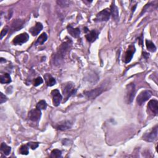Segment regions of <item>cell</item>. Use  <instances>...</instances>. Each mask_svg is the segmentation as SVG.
<instances>
[{
	"mask_svg": "<svg viewBox=\"0 0 158 158\" xmlns=\"http://www.w3.org/2000/svg\"><path fill=\"white\" fill-rule=\"evenodd\" d=\"M71 40H68L64 43H63L61 45L59 46V50L54 57V63L56 65L61 64L65 57L66 54L68 53L69 50L71 46Z\"/></svg>",
	"mask_w": 158,
	"mask_h": 158,
	"instance_id": "obj_1",
	"label": "cell"
},
{
	"mask_svg": "<svg viewBox=\"0 0 158 158\" xmlns=\"http://www.w3.org/2000/svg\"><path fill=\"white\" fill-rule=\"evenodd\" d=\"M135 96V85L134 84L131 83L127 85L125 91V101L127 104L132 103L134 97Z\"/></svg>",
	"mask_w": 158,
	"mask_h": 158,
	"instance_id": "obj_2",
	"label": "cell"
},
{
	"mask_svg": "<svg viewBox=\"0 0 158 158\" xmlns=\"http://www.w3.org/2000/svg\"><path fill=\"white\" fill-rule=\"evenodd\" d=\"M75 91L76 89L73 83L68 82L65 84L64 85V87L63 88V93L65 99V101H67L72 94H74Z\"/></svg>",
	"mask_w": 158,
	"mask_h": 158,
	"instance_id": "obj_3",
	"label": "cell"
},
{
	"mask_svg": "<svg viewBox=\"0 0 158 158\" xmlns=\"http://www.w3.org/2000/svg\"><path fill=\"white\" fill-rule=\"evenodd\" d=\"M111 16L110 10L109 9H105L98 12L96 17L94 18V21L95 22H103V21H108L109 19Z\"/></svg>",
	"mask_w": 158,
	"mask_h": 158,
	"instance_id": "obj_4",
	"label": "cell"
},
{
	"mask_svg": "<svg viewBox=\"0 0 158 158\" xmlns=\"http://www.w3.org/2000/svg\"><path fill=\"white\" fill-rule=\"evenodd\" d=\"M152 93L149 90H144L142 91L136 98V102L139 105H142L144 103L148 101L151 97Z\"/></svg>",
	"mask_w": 158,
	"mask_h": 158,
	"instance_id": "obj_5",
	"label": "cell"
},
{
	"mask_svg": "<svg viewBox=\"0 0 158 158\" xmlns=\"http://www.w3.org/2000/svg\"><path fill=\"white\" fill-rule=\"evenodd\" d=\"M29 39V35L27 33H23L16 36L12 41L15 45H22L26 43Z\"/></svg>",
	"mask_w": 158,
	"mask_h": 158,
	"instance_id": "obj_6",
	"label": "cell"
},
{
	"mask_svg": "<svg viewBox=\"0 0 158 158\" xmlns=\"http://www.w3.org/2000/svg\"><path fill=\"white\" fill-rule=\"evenodd\" d=\"M42 116L41 110L38 108L31 110L29 113V118L33 122H38Z\"/></svg>",
	"mask_w": 158,
	"mask_h": 158,
	"instance_id": "obj_7",
	"label": "cell"
},
{
	"mask_svg": "<svg viewBox=\"0 0 158 158\" xmlns=\"http://www.w3.org/2000/svg\"><path fill=\"white\" fill-rule=\"evenodd\" d=\"M53 103L54 106H58L61 104L63 100V96L57 89H55L51 91Z\"/></svg>",
	"mask_w": 158,
	"mask_h": 158,
	"instance_id": "obj_8",
	"label": "cell"
},
{
	"mask_svg": "<svg viewBox=\"0 0 158 158\" xmlns=\"http://www.w3.org/2000/svg\"><path fill=\"white\" fill-rule=\"evenodd\" d=\"M103 88L99 87V88H96L92 90H90V91H85L84 93V94L88 99H90V100H92V99H94L98 96L100 95L103 92Z\"/></svg>",
	"mask_w": 158,
	"mask_h": 158,
	"instance_id": "obj_9",
	"label": "cell"
},
{
	"mask_svg": "<svg viewBox=\"0 0 158 158\" xmlns=\"http://www.w3.org/2000/svg\"><path fill=\"white\" fill-rule=\"evenodd\" d=\"M135 51H136V50H135V47L134 45H130L127 51L125 52V56H124V57L123 59V61H124L125 63H129L132 61Z\"/></svg>",
	"mask_w": 158,
	"mask_h": 158,
	"instance_id": "obj_10",
	"label": "cell"
},
{
	"mask_svg": "<svg viewBox=\"0 0 158 158\" xmlns=\"http://www.w3.org/2000/svg\"><path fill=\"white\" fill-rule=\"evenodd\" d=\"M157 138V125H156L155 127L148 134L145 135L144 136V139L147 142H154Z\"/></svg>",
	"mask_w": 158,
	"mask_h": 158,
	"instance_id": "obj_11",
	"label": "cell"
},
{
	"mask_svg": "<svg viewBox=\"0 0 158 158\" xmlns=\"http://www.w3.org/2000/svg\"><path fill=\"white\" fill-rule=\"evenodd\" d=\"M43 25L40 22H36V24L30 29L29 32L33 36H36L38 33L43 30Z\"/></svg>",
	"mask_w": 158,
	"mask_h": 158,
	"instance_id": "obj_12",
	"label": "cell"
},
{
	"mask_svg": "<svg viewBox=\"0 0 158 158\" xmlns=\"http://www.w3.org/2000/svg\"><path fill=\"white\" fill-rule=\"evenodd\" d=\"M24 22L21 19H16L11 24V30L14 31H17L21 29L24 26Z\"/></svg>",
	"mask_w": 158,
	"mask_h": 158,
	"instance_id": "obj_13",
	"label": "cell"
},
{
	"mask_svg": "<svg viewBox=\"0 0 158 158\" xmlns=\"http://www.w3.org/2000/svg\"><path fill=\"white\" fill-rule=\"evenodd\" d=\"M67 32H69V33L73 37L78 38V37H79V36H80V34H81L80 29L74 28L71 26H68L67 27Z\"/></svg>",
	"mask_w": 158,
	"mask_h": 158,
	"instance_id": "obj_14",
	"label": "cell"
},
{
	"mask_svg": "<svg viewBox=\"0 0 158 158\" xmlns=\"http://www.w3.org/2000/svg\"><path fill=\"white\" fill-rule=\"evenodd\" d=\"M148 108L156 115L158 114V101L157 100H152L149 101Z\"/></svg>",
	"mask_w": 158,
	"mask_h": 158,
	"instance_id": "obj_15",
	"label": "cell"
},
{
	"mask_svg": "<svg viewBox=\"0 0 158 158\" xmlns=\"http://www.w3.org/2000/svg\"><path fill=\"white\" fill-rule=\"evenodd\" d=\"M71 127H72V124L69 121H63L61 123L57 124V125L56 126V129L57 130H62V131H64V130L70 129Z\"/></svg>",
	"mask_w": 158,
	"mask_h": 158,
	"instance_id": "obj_16",
	"label": "cell"
},
{
	"mask_svg": "<svg viewBox=\"0 0 158 158\" xmlns=\"http://www.w3.org/2000/svg\"><path fill=\"white\" fill-rule=\"evenodd\" d=\"M44 78L45 80L46 81V84L47 85V86L48 87H52L54 85H56V79L52 77V75H51L49 74H46L44 75Z\"/></svg>",
	"mask_w": 158,
	"mask_h": 158,
	"instance_id": "obj_17",
	"label": "cell"
},
{
	"mask_svg": "<svg viewBox=\"0 0 158 158\" xmlns=\"http://www.w3.org/2000/svg\"><path fill=\"white\" fill-rule=\"evenodd\" d=\"M98 38V33L95 30H91L86 35V39L90 43L94 42Z\"/></svg>",
	"mask_w": 158,
	"mask_h": 158,
	"instance_id": "obj_18",
	"label": "cell"
},
{
	"mask_svg": "<svg viewBox=\"0 0 158 158\" xmlns=\"http://www.w3.org/2000/svg\"><path fill=\"white\" fill-rule=\"evenodd\" d=\"M110 12H111V15H112V18L115 20V21H117L118 19V10L114 3H112V5L111 6Z\"/></svg>",
	"mask_w": 158,
	"mask_h": 158,
	"instance_id": "obj_19",
	"label": "cell"
},
{
	"mask_svg": "<svg viewBox=\"0 0 158 158\" xmlns=\"http://www.w3.org/2000/svg\"><path fill=\"white\" fill-rule=\"evenodd\" d=\"M0 82L2 84H10L11 82V78L9 74L7 73L2 74L1 77H0Z\"/></svg>",
	"mask_w": 158,
	"mask_h": 158,
	"instance_id": "obj_20",
	"label": "cell"
},
{
	"mask_svg": "<svg viewBox=\"0 0 158 158\" xmlns=\"http://www.w3.org/2000/svg\"><path fill=\"white\" fill-rule=\"evenodd\" d=\"M47 38H48L47 35L45 33H43L38 38L37 40L35 43V45H41L44 44V43L47 40Z\"/></svg>",
	"mask_w": 158,
	"mask_h": 158,
	"instance_id": "obj_21",
	"label": "cell"
},
{
	"mask_svg": "<svg viewBox=\"0 0 158 158\" xmlns=\"http://www.w3.org/2000/svg\"><path fill=\"white\" fill-rule=\"evenodd\" d=\"M1 150L6 156H8L11 151V148L5 143H2L1 145Z\"/></svg>",
	"mask_w": 158,
	"mask_h": 158,
	"instance_id": "obj_22",
	"label": "cell"
},
{
	"mask_svg": "<svg viewBox=\"0 0 158 158\" xmlns=\"http://www.w3.org/2000/svg\"><path fill=\"white\" fill-rule=\"evenodd\" d=\"M146 45L148 50L150 52H155L156 51V47L155 45L149 40H146Z\"/></svg>",
	"mask_w": 158,
	"mask_h": 158,
	"instance_id": "obj_23",
	"label": "cell"
},
{
	"mask_svg": "<svg viewBox=\"0 0 158 158\" xmlns=\"http://www.w3.org/2000/svg\"><path fill=\"white\" fill-rule=\"evenodd\" d=\"M61 155H62V151L61 150L55 149L51 151L50 157L53 158H58V157H61Z\"/></svg>",
	"mask_w": 158,
	"mask_h": 158,
	"instance_id": "obj_24",
	"label": "cell"
},
{
	"mask_svg": "<svg viewBox=\"0 0 158 158\" xmlns=\"http://www.w3.org/2000/svg\"><path fill=\"white\" fill-rule=\"evenodd\" d=\"M46 108H47V104H46V101L44 100L40 101L36 105V108L40 109V110L46 109Z\"/></svg>",
	"mask_w": 158,
	"mask_h": 158,
	"instance_id": "obj_25",
	"label": "cell"
},
{
	"mask_svg": "<svg viewBox=\"0 0 158 158\" xmlns=\"http://www.w3.org/2000/svg\"><path fill=\"white\" fill-rule=\"evenodd\" d=\"M20 153L23 155H27L29 154V146L28 145H22L20 148Z\"/></svg>",
	"mask_w": 158,
	"mask_h": 158,
	"instance_id": "obj_26",
	"label": "cell"
},
{
	"mask_svg": "<svg viewBox=\"0 0 158 158\" xmlns=\"http://www.w3.org/2000/svg\"><path fill=\"white\" fill-rule=\"evenodd\" d=\"M43 80L42 79V78L41 77H38L34 80L33 85H34L35 87H38L40 85H41L42 84H43Z\"/></svg>",
	"mask_w": 158,
	"mask_h": 158,
	"instance_id": "obj_27",
	"label": "cell"
},
{
	"mask_svg": "<svg viewBox=\"0 0 158 158\" xmlns=\"http://www.w3.org/2000/svg\"><path fill=\"white\" fill-rule=\"evenodd\" d=\"M27 145L32 149H35L38 147L39 143H36V142H29V143H27Z\"/></svg>",
	"mask_w": 158,
	"mask_h": 158,
	"instance_id": "obj_28",
	"label": "cell"
},
{
	"mask_svg": "<svg viewBox=\"0 0 158 158\" xmlns=\"http://www.w3.org/2000/svg\"><path fill=\"white\" fill-rule=\"evenodd\" d=\"M8 98H6V96L3 93H1V94H0V103L2 104L6 102Z\"/></svg>",
	"mask_w": 158,
	"mask_h": 158,
	"instance_id": "obj_29",
	"label": "cell"
},
{
	"mask_svg": "<svg viewBox=\"0 0 158 158\" xmlns=\"http://www.w3.org/2000/svg\"><path fill=\"white\" fill-rule=\"evenodd\" d=\"M57 3L59 4V5H60L61 6H63V7H66V6H67L69 5V3L70 2H68V1H58L57 2Z\"/></svg>",
	"mask_w": 158,
	"mask_h": 158,
	"instance_id": "obj_30",
	"label": "cell"
},
{
	"mask_svg": "<svg viewBox=\"0 0 158 158\" xmlns=\"http://www.w3.org/2000/svg\"><path fill=\"white\" fill-rule=\"evenodd\" d=\"M8 32V29L7 27H5L1 32V39H3V38L7 34Z\"/></svg>",
	"mask_w": 158,
	"mask_h": 158,
	"instance_id": "obj_31",
	"label": "cell"
}]
</instances>
